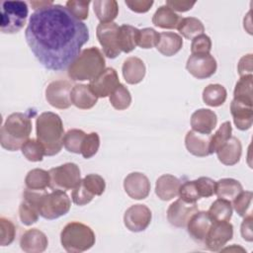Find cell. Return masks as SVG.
<instances>
[{
	"mask_svg": "<svg viewBox=\"0 0 253 253\" xmlns=\"http://www.w3.org/2000/svg\"><path fill=\"white\" fill-rule=\"evenodd\" d=\"M227 97L225 88L220 84H210L203 91V100L210 107L221 106Z\"/></svg>",
	"mask_w": 253,
	"mask_h": 253,
	"instance_id": "34",
	"label": "cell"
},
{
	"mask_svg": "<svg viewBox=\"0 0 253 253\" xmlns=\"http://www.w3.org/2000/svg\"><path fill=\"white\" fill-rule=\"evenodd\" d=\"M23 155L32 162H39L42 160L45 155V150L43 145L35 138H29L21 147Z\"/></svg>",
	"mask_w": 253,
	"mask_h": 253,
	"instance_id": "38",
	"label": "cell"
},
{
	"mask_svg": "<svg viewBox=\"0 0 253 253\" xmlns=\"http://www.w3.org/2000/svg\"><path fill=\"white\" fill-rule=\"evenodd\" d=\"M25 185L30 190L43 191L50 185L49 172L40 168L32 169L25 178Z\"/></svg>",
	"mask_w": 253,
	"mask_h": 253,
	"instance_id": "32",
	"label": "cell"
},
{
	"mask_svg": "<svg viewBox=\"0 0 253 253\" xmlns=\"http://www.w3.org/2000/svg\"><path fill=\"white\" fill-rule=\"evenodd\" d=\"M37 138L43 145L45 155L53 156L63 145L64 128L60 117L52 112L42 113L36 122Z\"/></svg>",
	"mask_w": 253,
	"mask_h": 253,
	"instance_id": "2",
	"label": "cell"
},
{
	"mask_svg": "<svg viewBox=\"0 0 253 253\" xmlns=\"http://www.w3.org/2000/svg\"><path fill=\"white\" fill-rule=\"evenodd\" d=\"M48 245L46 235L38 228L28 229L20 239V246L27 253H42Z\"/></svg>",
	"mask_w": 253,
	"mask_h": 253,
	"instance_id": "18",
	"label": "cell"
},
{
	"mask_svg": "<svg viewBox=\"0 0 253 253\" xmlns=\"http://www.w3.org/2000/svg\"><path fill=\"white\" fill-rule=\"evenodd\" d=\"M180 186L181 182L177 177L164 174L156 180L155 194L162 201H170L179 195Z\"/></svg>",
	"mask_w": 253,
	"mask_h": 253,
	"instance_id": "24",
	"label": "cell"
},
{
	"mask_svg": "<svg viewBox=\"0 0 253 253\" xmlns=\"http://www.w3.org/2000/svg\"><path fill=\"white\" fill-rule=\"evenodd\" d=\"M208 213L212 221H229L232 215V205L230 201L218 198L211 204Z\"/></svg>",
	"mask_w": 253,
	"mask_h": 253,
	"instance_id": "33",
	"label": "cell"
},
{
	"mask_svg": "<svg viewBox=\"0 0 253 253\" xmlns=\"http://www.w3.org/2000/svg\"><path fill=\"white\" fill-rule=\"evenodd\" d=\"M178 196H180V199L186 203L196 204V202L201 199V196L198 192L195 180L181 184Z\"/></svg>",
	"mask_w": 253,
	"mask_h": 253,
	"instance_id": "45",
	"label": "cell"
},
{
	"mask_svg": "<svg viewBox=\"0 0 253 253\" xmlns=\"http://www.w3.org/2000/svg\"><path fill=\"white\" fill-rule=\"evenodd\" d=\"M85 132L81 129H69L63 137V145L69 152L79 154L81 153V144L85 136Z\"/></svg>",
	"mask_w": 253,
	"mask_h": 253,
	"instance_id": "39",
	"label": "cell"
},
{
	"mask_svg": "<svg viewBox=\"0 0 253 253\" xmlns=\"http://www.w3.org/2000/svg\"><path fill=\"white\" fill-rule=\"evenodd\" d=\"M81 181L85 188L94 196H101L105 191V180L98 174H88Z\"/></svg>",
	"mask_w": 253,
	"mask_h": 253,
	"instance_id": "42",
	"label": "cell"
},
{
	"mask_svg": "<svg viewBox=\"0 0 253 253\" xmlns=\"http://www.w3.org/2000/svg\"><path fill=\"white\" fill-rule=\"evenodd\" d=\"M71 89V83L69 81H52L45 89V99L50 106L56 109H68L72 105L70 100Z\"/></svg>",
	"mask_w": 253,
	"mask_h": 253,
	"instance_id": "12",
	"label": "cell"
},
{
	"mask_svg": "<svg viewBox=\"0 0 253 253\" xmlns=\"http://www.w3.org/2000/svg\"><path fill=\"white\" fill-rule=\"evenodd\" d=\"M252 74L241 76L240 79L237 81L233 96L235 100L241 101L248 105H253L252 100Z\"/></svg>",
	"mask_w": 253,
	"mask_h": 253,
	"instance_id": "36",
	"label": "cell"
},
{
	"mask_svg": "<svg viewBox=\"0 0 253 253\" xmlns=\"http://www.w3.org/2000/svg\"><path fill=\"white\" fill-rule=\"evenodd\" d=\"M119 26L114 23H100L96 29V36L103 47L104 54L109 58H116L121 53L118 45Z\"/></svg>",
	"mask_w": 253,
	"mask_h": 253,
	"instance_id": "10",
	"label": "cell"
},
{
	"mask_svg": "<svg viewBox=\"0 0 253 253\" xmlns=\"http://www.w3.org/2000/svg\"><path fill=\"white\" fill-rule=\"evenodd\" d=\"M111 105L119 111L126 110L131 103V96L128 89L122 83H120L109 96Z\"/></svg>",
	"mask_w": 253,
	"mask_h": 253,
	"instance_id": "37",
	"label": "cell"
},
{
	"mask_svg": "<svg viewBox=\"0 0 253 253\" xmlns=\"http://www.w3.org/2000/svg\"><path fill=\"white\" fill-rule=\"evenodd\" d=\"M29 8L24 1H4L1 6L0 31L3 34L20 32L28 18Z\"/></svg>",
	"mask_w": 253,
	"mask_h": 253,
	"instance_id": "6",
	"label": "cell"
},
{
	"mask_svg": "<svg viewBox=\"0 0 253 253\" xmlns=\"http://www.w3.org/2000/svg\"><path fill=\"white\" fill-rule=\"evenodd\" d=\"M232 207L234 208L235 211L240 216H245L247 211L250 208L251 201H252V192L251 191H242L239 193L233 200Z\"/></svg>",
	"mask_w": 253,
	"mask_h": 253,
	"instance_id": "46",
	"label": "cell"
},
{
	"mask_svg": "<svg viewBox=\"0 0 253 253\" xmlns=\"http://www.w3.org/2000/svg\"><path fill=\"white\" fill-rule=\"evenodd\" d=\"M208 211H196L187 222V230L189 235L197 242L204 243L207 232L211 224Z\"/></svg>",
	"mask_w": 253,
	"mask_h": 253,
	"instance_id": "19",
	"label": "cell"
},
{
	"mask_svg": "<svg viewBox=\"0 0 253 253\" xmlns=\"http://www.w3.org/2000/svg\"><path fill=\"white\" fill-rule=\"evenodd\" d=\"M32 131L31 119L23 113H13L7 117L0 130L1 146L9 151H17Z\"/></svg>",
	"mask_w": 253,
	"mask_h": 253,
	"instance_id": "3",
	"label": "cell"
},
{
	"mask_svg": "<svg viewBox=\"0 0 253 253\" xmlns=\"http://www.w3.org/2000/svg\"><path fill=\"white\" fill-rule=\"evenodd\" d=\"M196 4V2H190V1H179V0H169L166 2V5L171 8L174 12H186L193 8V6Z\"/></svg>",
	"mask_w": 253,
	"mask_h": 253,
	"instance_id": "54",
	"label": "cell"
},
{
	"mask_svg": "<svg viewBox=\"0 0 253 253\" xmlns=\"http://www.w3.org/2000/svg\"><path fill=\"white\" fill-rule=\"evenodd\" d=\"M238 73L241 76L252 74V54H246L242 56L238 62L237 66Z\"/></svg>",
	"mask_w": 253,
	"mask_h": 253,
	"instance_id": "52",
	"label": "cell"
},
{
	"mask_svg": "<svg viewBox=\"0 0 253 253\" xmlns=\"http://www.w3.org/2000/svg\"><path fill=\"white\" fill-rule=\"evenodd\" d=\"M218 160L227 166L235 165L239 162L242 145L240 140L235 136H230L216 151H215Z\"/></svg>",
	"mask_w": 253,
	"mask_h": 253,
	"instance_id": "22",
	"label": "cell"
},
{
	"mask_svg": "<svg viewBox=\"0 0 253 253\" xmlns=\"http://www.w3.org/2000/svg\"><path fill=\"white\" fill-rule=\"evenodd\" d=\"M151 211L141 204L130 206L125 212L124 223L126 227L132 232L145 230L151 221Z\"/></svg>",
	"mask_w": 253,
	"mask_h": 253,
	"instance_id": "13",
	"label": "cell"
},
{
	"mask_svg": "<svg viewBox=\"0 0 253 253\" xmlns=\"http://www.w3.org/2000/svg\"><path fill=\"white\" fill-rule=\"evenodd\" d=\"M217 123L215 113L210 109H199L191 116L192 129L205 134H211Z\"/></svg>",
	"mask_w": 253,
	"mask_h": 253,
	"instance_id": "20",
	"label": "cell"
},
{
	"mask_svg": "<svg viewBox=\"0 0 253 253\" xmlns=\"http://www.w3.org/2000/svg\"><path fill=\"white\" fill-rule=\"evenodd\" d=\"M177 30L185 39L193 40L197 36L204 34L205 27L199 19L195 17H187L181 19Z\"/></svg>",
	"mask_w": 253,
	"mask_h": 253,
	"instance_id": "35",
	"label": "cell"
},
{
	"mask_svg": "<svg viewBox=\"0 0 253 253\" xmlns=\"http://www.w3.org/2000/svg\"><path fill=\"white\" fill-rule=\"evenodd\" d=\"M230 113L233 118L234 125L240 130H247L252 126L253 108L241 101L233 99L230 104Z\"/></svg>",
	"mask_w": 253,
	"mask_h": 253,
	"instance_id": "21",
	"label": "cell"
},
{
	"mask_svg": "<svg viewBox=\"0 0 253 253\" xmlns=\"http://www.w3.org/2000/svg\"><path fill=\"white\" fill-rule=\"evenodd\" d=\"M126 5L135 13H145L147 12L150 7L153 5V1H146V0H132V1H126Z\"/></svg>",
	"mask_w": 253,
	"mask_h": 253,
	"instance_id": "51",
	"label": "cell"
},
{
	"mask_svg": "<svg viewBox=\"0 0 253 253\" xmlns=\"http://www.w3.org/2000/svg\"><path fill=\"white\" fill-rule=\"evenodd\" d=\"M124 189L129 198L133 200H143L149 195L150 182L144 174L132 172L125 178Z\"/></svg>",
	"mask_w": 253,
	"mask_h": 253,
	"instance_id": "16",
	"label": "cell"
},
{
	"mask_svg": "<svg viewBox=\"0 0 253 253\" xmlns=\"http://www.w3.org/2000/svg\"><path fill=\"white\" fill-rule=\"evenodd\" d=\"M95 196L93 194H91L83 185L82 181L80 180V182L75 186V188L72 189V193H71V198L72 201L75 205L78 206H85L88 203H90L93 198Z\"/></svg>",
	"mask_w": 253,
	"mask_h": 253,
	"instance_id": "48",
	"label": "cell"
},
{
	"mask_svg": "<svg viewBox=\"0 0 253 253\" xmlns=\"http://www.w3.org/2000/svg\"><path fill=\"white\" fill-rule=\"evenodd\" d=\"M216 60L211 53H193L189 56L186 68L198 79H206L216 71Z\"/></svg>",
	"mask_w": 253,
	"mask_h": 253,
	"instance_id": "11",
	"label": "cell"
},
{
	"mask_svg": "<svg viewBox=\"0 0 253 253\" xmlns=\"http://www.w3.org/2000/svg\"><path fill=\"white\" fill-rule=\"evenodd\" d=\"M241 235L244 240L251 242L253 240V233H252V214L249 213L248 215L244 216V219L241 223Z\"/></svg>",
	"mask_w": 253,
	"mask_h": 253,
	"instance_id": "53",
	"label": "cell"
},
{
	"mask_svg": "<svg viewBox=\"0 0 253 253\" xmlns=\"http://www.w3.org/2000/svg\"><path fill=\"white\" fill-rule=\"evenodd\" d=\"M159 40V34L152 28H144L139 30L137 38V45L141 48H151L156 46Z\"/></svg>",
	"mask_w": 253,
	"mask_h": 253,
	"instance_id": "44",
	"label": "cell"
},
{
	"mask_svg": "<svg viewBox=\"0 0 253 253\" xmlns=\"http://www.w3.org/2000/svg\"><path fill=\"white\" fill-rule=\"evenodd\" d=\"M198 192L201 198H210L214 195L215 192V181L209 177H200L195 180Z\"/></svg>",
	"mask_w": 253,
	"mask_h": 253,
	"instance_id": "50",
	"label": "cell"
},
{
	"mask_svg": "<svg viewBox=\"0 0 253 253\" xmlns=\"http://www.w3.org/2000/svg\"><path fill=\"white\" fill-rule=\"evenodd\" d=\"M243 191L242 185L235 179L223 178L215 182L214 194L221 199L233 200L239 193Z\"/></svg>",
	"mask_w": 253,
	"mask_h": 253,
	"instance_id": "31",
	"label": "cell"
},
{
	"mask_svg": "<svg viewBox=\"0 0 253 253\" xmlns=\"http://www.w3.org/2000/svg\"><path fill=\"white\" fill-rule=\"evenodd\" d=\"M50 185L52 190H72L80 182V169L75 163H65L51 168L49 171Z\"/></svg>",
	"mask_w": 253,
	"mask_h": 253,
	"instance_id": "8",
	"label": "cell"
},
{
	"mask_svg": "<svg viewBox=\"0 0 253 253\" xmlns=\"http://www.w3.org/2000/svg\"><path fill=\"white\" fill-rule=\"evenodd\" d=\"M138 32V29L130 25H123L119 28L118 45L121 51L128 53L135 48L137 45Z\"/></svg>",
	"mask_w": 253,
	"mask_h": 253,
	"instance_id": "29",
	"label": "cell"
},
{
	"mask_svg": "<svg viewBox=\"0 0 253 253\" xmlns=\"http://www.w3.org/2000/svg\"><path fill=\"white\" fill-rule=\"evenodd\" d=\"M16 235V227L14 223L5 217L0 218V245L7 246L10 245Z\"/></svg>",
	"mask_w": 253,
	"mask_h": 253,
	"instance_id": "43",
	"label": "cell"
},
{
	"mask_svg": "<svg viewBox=\"0 0 253 253\" xmlns=\"http://www.w3.org/2000/svg\"><path fill=\"white\" fill-rule=\"evenodd\" d=\"M70 100L76 108L88 110L96 105L98 97L91 91L89 85L76 84L71 89Z\"/></svg>",
	"mask_w": 253,
	"mask_h": 253,
	"instance_id": "25",
	"label": "cell"
},
{
	"mask_svg": "<svg viewBox=\"0 0 253 253\" xmlns=\"http://www.w3.org/2000/svg\"><path fill=\"white\" fill-rule=\"evenodd\" d=\"M119 84L120 81L117 71L112 67H107L90 81L89 87L98 98H105L110 96Z\"/></svg>",
	"mask_w": 253,
	"mask_h": 253,
	"instance_id": "15",
	"label": "cell"
},
{
	"mask_svg": "<svg viewBox=\"0 0 253 253\" xmlns=\"http://www.w3.org/2000/svg\"><path fill=\"white\" fill-rule=\"evenodd\" d=\"M232 127L229 122H224L221 124L219 128L211 135L210 139V153H214L230 136H231Z\"/></svg>",
	"mask_w": 253,
	"mask_h": 253,
	"instance_id": "40",
	"label": "cell"
},
{
	"mask_svg": "<svg viewBox=\"0 0 253 253\" xmlns=\"http://www.w3.org/2000/svg\"><path fill=\"white\" fill-rule=\"evenodd\" d=\"M181 17L167 5L160 6L152 17V23L162 29H177Z\"/></svg>",
	"mask_w": 253,
	"mask_h": 253,
	"instance_id": "28",
	"label": "cell"
},
{
	"mask_svg": "<svg viewBox=\"0 0 253 253\" xmlns=\"http://www.w3.org/2000/svg\"><path fill=\"white\" fill-rule=\"evenodd\" d=\"M70 206V199L63 190H52L50 193L42 194L39 202V212L45 219H55L66 214Z\"/></svg>",
	"mask_w": 253,
	"mask_h": 253,
	"instance_id": "7",
	"label": "cell"
},
{
	"mask_svg": "<svg viewBox=\"0 0 253 253\" xmlns=\"http://www.w3.org/2000/svg\"><path fill=\"white\" fill-rule=\"evenodd\" d=\"M93 9L101 23L113 22L119 13V5L115 0H96Z\"/></svg>",
	"mask_w": 253,
	"mask_h": 253,
	"instance_id": "30",
	"label": "cell"
},
{
	"mask_svg": "<svg viewBox=\"0 0 253 253\" xmlns=\"http://www.w3.org/2000/svg\"><path fill=\"white\" fill-rule=\"evenodd\" d=\"M211 134L200 133L195 130H189L185 136V145L188 151L198 157L210 155Z\"/></svg>",
	"mask_w": 253,
	"mask_h": 253,
	"instance_id": "23",
	"label": "cell"
},
{
	"mask_svg": "<svg viewBox=\"0 0 253 253\" xmlns=\"http://www.w3.org/2000/svg\"><path fill=\"white\" fill-rule=\"evenodd\" d=\"M198 211L196 204H189L179 199L169 206L167 219L176 227H185L190 217Z\"/></svg>",
	"mask_w": 253,
	"mask_h": 253,
	"instance_id": "17",
	"label": "cell"
},
{
	"mask_svg": "<svg viewBox=\"0 0 253 253\" xmlns=\"http://www.w3.org/2000/svg\"><path fill=\"white\" fill-rule=\"evenodd\" d=\"M211 49V41L209 36L202 34L192 40L191 52L193 53H210Z\"/></svg>",
	"mask_w": 253,
	"mask_h": 253,
	"instance_id": "49",
	"label": "cell"
},
{
	"mask_svg": "<svg viewBox=\"0 0 253 253\" xmlns=\"http://www.w3.org/2000/svg\"><path fill=\"white\" fill-rule=\"evenodd\" d=\"M42 193L27 189L23 193V201L19 207V216L23 224L32 225L39 219V202Z\"/></svg>",
	"mask_w": 253,
	"mask_h": 253,
	"instance_id": "14",
	"label": "cell"
},
{
	"mask_svg": "<svg viewBox=\"0 0 253 253\" xmlns=\"http://www.w3.org/2000/svg\"><path fill=\"white\" fill-rule=\"evenodd\" d=\"M25 37L33 54L45 69L61 71L79 55L89 40V30L66 7L52 3L30 16Z\"/></svg>",
	"mask_w": 253,
	"mask_h": 253,
	"instance_id": "1",
	"label": "cell"
},
{
	"mask_svg": "<svg viewBox=\"0 0 253 253\" xmlns=\"http://www.w3.org/2000/svg\"><path fill=\"white\" fill-rule=\"evenodd\" d=\"M182 46L183 40L178 34L172 32H163L159 34L156 48L161 54L165 56H172L176 54Z\"/></svg>",
	"mask_w": 253,
	"mask_h": 253,
	"instance_id": "27",
	"label": "cell"
},
{
	"mask_svg": "<svg viewBox=\"0 0 253 253\" xmlns=\"http://www.w3.org/2000/svg\"><path fill=\"white\" fill-rule=\"evenodd\" d=\"M122 70L126 83L133 85L142 81L145 76L146 68L144 62L140 58L129 56L124 61Z\"/></svg>",
	"mask_w": 253,
	"mask_h": 253,
	"instance_id": "26",
	"label": "cell"
},
{
	"mask_svg": "<svg viewBox=\"0 0 253 253\" xmlns=\"http://www.w3.org/2000/svg\"><path fill=\"white\" fill-rule=\"evenodd\" d=\"M100 146V137L97 132H90L85 134L81 144V154L84 158L88 159L94 156Z\"/></svg>",
	"mask_w": 253,
	"mask_h": 253,
	"instance_id": "41",
	"label": "cell"
},
{
	"mask_svg": "<svg viewBox=\"0 0 253 253\" xmlns=\"http://www.w3.org/2000/svg\"><path fill=\"white\" fill-rule=\"evenodd\" d=\"M233 237V226L228 221H212L204 243L207 249L211 251H219L222 247L232 239Z\"/></svg>",
	"mask_w": 253,
	"mask_h": 253,
	"instance_id": "9",
	"label": "cell"
},
{
	"mask_svg": "<svg viewBox=\"0 0 253 253\" xmlns=\"http://www.w3.org/2000/svg\"><path fill=\"white\" fill-rule=\"evenodd\" d=\"M96 241L94 231L86 224L79 221L67 223L61 233L62 247L69 253H80L90 249Z\"/></svg>",
	"mask_w": 253,
	"mask_h": 253,
	"instance_id": "5",
	"label": "cell"
},
{
	"mask_svg": "<svg viewBox=\"0 0 253 253\" xmlns=\"http://www.w3.org/2000/svg\"><path fill=\"white\" fill-rule=\"evenodd\" d=\"M90 1H78V0H70L66 2L67 10L79 21L86 20L88 18V7Z\"/></svg>",
	"mask_w": 253,
	"mask_h": 253,
	"instance_id": "47",
	"label": "cell"
},
{
	"mask_svg": "<svg viewBox=\"0 0 253 253\" xmlns=\"http://www.w3.org/2000/svg\"><path fill=\"white\" fill-rule=\"evenodd\" d=\"M105 58L96 46L83 49L68 67V76L74 81L92 80L105 69Z\"/></svg>",
	"mask_w": 253,
	"mask_h": 253,
	"instance_id": "4",
	"label": "cell"
}]
</instances>
